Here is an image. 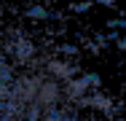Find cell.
<instances>
[{
	"instance_id": "cell-1",
	"label": "cell",
	"mask_w": 126,
	"mask_h": 121,
	"mask_svg": "<svg viewBox=\"0 0 126 121\" xmlns=\"http://www.w3.org/2000/svg\"><path fill=\"white\" fill-rule=\"evenodd\" d=\"M0 121H118L113 100L73 57L0 32Z\"/></svg>"
}]
</instances>
